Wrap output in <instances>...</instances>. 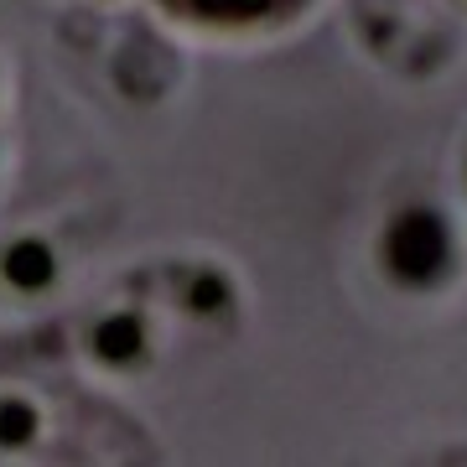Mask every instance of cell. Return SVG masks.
I'll return each instance as SVG.
<instances>
[{"mask_svg": "<svg viewBox=\"0 0 467 467\" xmlns=\"http://www.w3.org/2000/svg\"><path fill=\"white\" fill-rule=\"evenodd\" d=\"M384 260L400 281L420 285V281H436L441 265H447V223L426 208H410V213L395 218V229L384 239Z\"/></svg>", "mask_w": 467, "mask_h": 467, "instance_id": "obj_1", "label": "cell"}, {"mask_svg": "<svg viewBox=\"0 0 467 467\" xmlns=\"http://www.w3.org/2000/svg\"><path fill=\"white\" fill-rule=\"evenodd\" d=\"M177 11H192V16H218V21H250L265 16V11H281L291 0H171Z\"/></svg>", "mask_w": 467, "mask_h": 467, "instance_id": "obj_2", "label": "cell"}, {"mask_svg": "<svg viewBox=\"0 0 467 467\" xmlns=\"http://www.w3.org/2000/svg\"><path fill=\"white\" fill-rule=\"evenodd\" d=\"M11 275H16V281H26V285H36L42 275H47V254L36 250V244L16 250V254H11Z\"/></svg>", "mask_w": 467, "mask_h": 467, "instance_id": "obj_3", "label": "cell"}]
</instances>
